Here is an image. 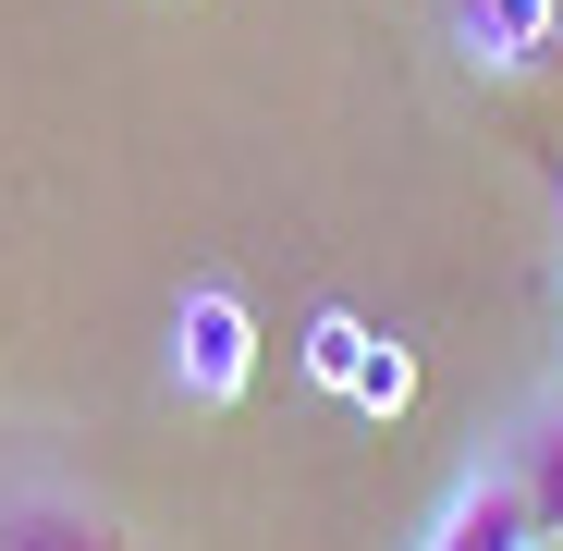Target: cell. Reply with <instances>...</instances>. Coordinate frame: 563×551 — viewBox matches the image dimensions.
I'll return each mask as SVG.
<instances>
[{
    "label": "cell",
    "mask_w": 563,
    "mask_h": 551,
    "mask_svg": "<svg viewBox=\"0 0 563 551\" xmlns=\"http://www.w3.org/2000/svg\"><path fill=\"white\" fill-rule=\"evenodd\" d=\"M551 233H563V172H551Z\"/></svg>",
    "instance_id": "obj_6"
},
{
    "label": "cell",
    "mask_w": 563,
    "mask_h": 551,
    "mask_svg": "<svg viewBox=\"0 0 563 551\" xmlns=\"http://www.w3.org/2000/svg\"><path fill=\"white\" fill-rule=\"evenodd\" d=\"M417 551H539L527 491H515V466H503V453H478V466L441 491V515L417 527Z\"/></svg>",
    "instance_id": "obj_3"
},
{
    "label": "cell",
    "mask_w": 563,
    "mask_h": 551,
    "mask_svg": "<svg viewBox=\"0 0 563 551\" xmlns=\"http://www.w3.org/2000/svg\"><path fill=\"white\" fill-rule=\"evenodd\" d=\"M245 381H257V307L233 283H184V307H172V393L184 405H233Z\"/></svg>",
    "instance_id": "obj_1"
},
{
    "label": "cell",
    "mask_w": 563,
    "mask_h": 551,
    "mask_svg": "<svg viewBox=\"0 0 563 551\" xmlns=\"http://www.w3.org/2000/svg\"><path fill=\"white\" fill-rule=\"evenodd\" d=\"M563 37V0H453V49L478 74H539Z\"/></svg>",
    "instance_id": "obj_5"
},
{
    "label": "cell",
    "mask_w": 563,
    "mask_h": 551,
    "mask_svg": "<svg viewBox=\"0 0 563 551\" xmlns=\"http://www.w3.org/2000/svg\"><path fill=\"white\" fill-rule=\"evenodd\" d=\"M0 551H135V539L74 478H0Z\"/></svg>",
    "instance_id": "obj_2"
},
{
    "label": "cell",
    "mask_w": 563,
    "mask_h": 551,
    "mask_svg": "<svg viewBox=\"0 0 563 551\" xmlns=\"http://www.w3.org/2000/svg\"><path fill=\"white\" fill-rule=\"evenodd\" d=\"M503 466H515V491H527V527H539V551H563V367H551V381L503 417Z\"/></svg>",
    "instance_id": "obj_4"
}]
</instances>
